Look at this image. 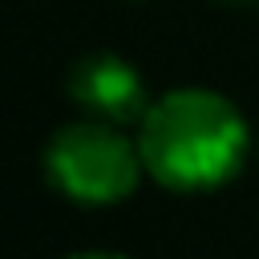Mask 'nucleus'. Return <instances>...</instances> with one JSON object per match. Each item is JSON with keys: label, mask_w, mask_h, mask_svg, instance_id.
I'll list each match as a JSON object with an SVG mask.
<instances>
[{"label": "nucleus", "mask_w": 259, "mask_h": 259, "mask_svg": "<svg viewBox=\"0 0 259 259\" xmlns=\"http://www.w3.org/2000/svg\"><path fill=\"white\" fill-rule=\"evenodd\" d=\"M146 178L174 194H210L235 182L255 150L243 109L206 85H174L134 125Z\"/></svg>", "instance_id": "1"}, {"label": "nucleus", "mask_w": 259, "mask_h": 259, "mask_svg": "<svg viewBox=\"0 0 259 259\" xmlns=\"http://www.w3.org/2000/svg\"><path fill=\"white\" fill-rule=\"evenodd\" d=\"M40 166L49 186L77 206H117L134 198V190L146 178L138 138H130L125 125L89 113L53 130Z\"/></svg>", "instance_id": "2"}, {"label": "nucleus", "mask_w": 259, "mask_h": 259, "mask_svg": "<svg viewBox=\"0 0 259 259\" xmlns=\"http://www.w3.org/2000/svg\"><path fill=\"white\" fill-rule=\"evenodd\" d=\"M65 89L81 105V113L113 121V125H138L150 109V93H146L138 65L117 53H105V49L81 57L69 69Z\"/></svg>", "instance_id": "3"}, {"label": "nucleus", "mask_w": 259, "mask_h": 259, "mask_svg": "<svg viewBox=\"0 0 259 259\" xmlns=\"http://www.w3.org/2000/svg\"><path fill=\"white\" fill-rule=\"evenodd\" d=\"M65 259H125V255H113V251H73Z\"/></svg>", "instance_id": "4"}, {"label": "nucleus", "mask_w": 259, "mask_h": 259, "mask_svg": "<svg viewBox=\"0 0 259 259\" xmlns=\"http://www.w3.org/2000/svg\"><path fill=\"white\" fill-rule=\"evenodd\" d=\"M227 4H259V0H227Z\"/></svg>", "instance_id": "5"}]
</instances>
